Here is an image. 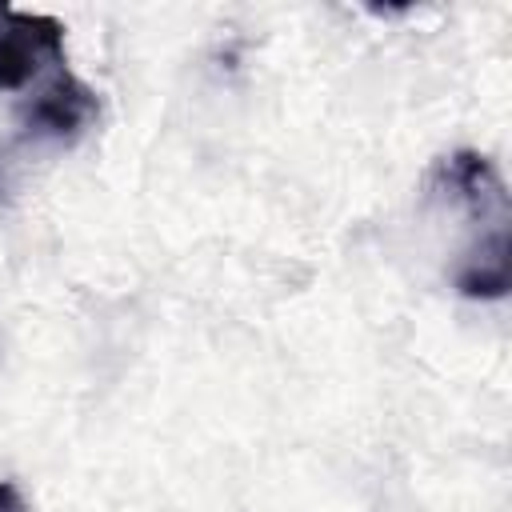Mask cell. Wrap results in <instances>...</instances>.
I'll list each match as a JSON object with an SVG mask.
<instances>
[{
	"instance_id": "277c9868",
	"label": "cell",
	"mask_w": 512,
	"mask_h": 512,
	"mask_svg": "<svg viewBox=\"0 0 512 512\" xmlns=\"http://www.w3.org/2000/svg\"><path fill=\"white\" fill-rule=\"evenodd\" d=\"M0 512H28V504L12 480H0Z\"/></svg>"
},
{
	"instance_id": "3957f363",
	"label": "cell",
	"mask_w": 512,
	"mask_h": 512,
	"mask_svg": "<svg viewBox=\"0 0 512 512\" xmlns=\"http://www.w3.org/2000/svg\"><path fill=\"white\" fill-rule=\"evenodd\" d=\"M100 116V96L76 72H52L20 112V144H72Z\"/></svg>"
},
{
	"instance_id": "7a4b0ae2",
	"label": "cell",
	"mask_w": 512,
	"mask_h": 512,
	"mask_svg": "<svg viewBox=\"0 0 512 512\" xmlns=\"http://www.w3.org/2000/svg\"><path fill=\"white\" fill-rule=\"evenodd\" d=\"M68 68L64 24L48 12H24L0 4V92H20L44 72Z\"/></svg>"
},
{
	"instance_id": "6da1fadb",
	"label": "cell",
	"mask_w": 512,
	"mask_h": 512,
	"mask_svg": "<svg viewBox=\"0 0 512 512\" xmlns=\"http://www.w3.org/2000/svg\"><path fill=\"white\" fill-rule=\"evenodd\" d=\"M432 188L476 220V240L452 272L456 292L468 300H500L508 292V196L496 164L476 148H456L436 160Z\"/></svg>"
}]
</instances>
